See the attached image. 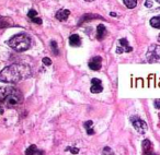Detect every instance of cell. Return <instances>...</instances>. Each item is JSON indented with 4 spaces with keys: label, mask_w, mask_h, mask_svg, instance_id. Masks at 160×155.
I'll use <instances>...</instances> for the list:
<instances>
[{
    "label": "cell",
    "mask_w": 160,
    "mask_h": 155,
    "mask_svg": "<svg viewBox=\"0 0 160 155\" xmlns=\"http://www.w3.org/2000/svg\"><path fill=\"white\" fill-rule=\"evenodd\" d=\"M155 107L158 108V109H160V98H158V100H155Z\"/></svg>",
    "instance_id": "obj_25"
},
{
    "label": "cell",
    "mask_w": 160,
    "mask_h": 155,
    "mask_svg": "<svg viewBox=\"0 0 160 155\" xmlns=\"http://www.w3.org/2000/svg\"><path fill=\"white\" fill-rule=\"evenodd\" d=\"M110 15H111V17H116V13H114V12H111V13H110Z\"/></svg>",
    "instance_id": "obj_27"
},
{
    "label": "cell",
    "mask_w": 160,
    "mask_h": 155,
    "mask_svg": "<svg viewBox=\"0 0 160 155\" xmlns=\"http://www.w3.org/2000/svg\"><path fill=\"white\" fill-rule=\"evenodd\" d=\"M32 21H33V22H34V23H38V24H42V20H41L40 18H38V17H36V18L33 19Z\"/></svg>",
    "instance_id": "obj_26"
},
{
    "label": "cell",
    "mask_w": 160,
    "mask_h": 155,
    "mask_svg": "<svg viewBox=\"0 0 160 155\" xmlns=\"http://www.w3.org/2000/svg\"><path fill=\"white\" fill-rule=\"evenodd\" d=\"M159 117H160V114H159Z\"/></svg>",
    "instance_id": "obj_31"
},
{
    "label": "cell",
    "mask_w": 160,
    "mask_h": 155,
    "mask_svg": "<svg viewBox=\"0 0 160 155\" xmlns=\"http://www.w3.org/2000/svg\"><path fill=\"white\" fill-rule=\"evenodd\" d=\"M32 75V70L24 63H13L8 66L0 72V81L3 83H17L26 80Z\"/></svg>",
    "instance_id": "obj_1"
},
{
    "label": "cell",
    "mask_w": 160,
    "mask_h": 155,
    "mask_svg": "<svg viewBox=\"0 0 160 155\" xmlns=\"http://www.w3.org/2000/svg\"><path fill=\"white\" fill-rule=\"evenodd\" d=\"M86 1H94V0H86Z\"/></svg>",
    "instance_id": "obj_29"
},
{
    "label": "cell",
    "mask_w": 160,
    "mask_h": 155,
    "mask_svg": "<svg viewBox=\"0 0 160 155\" xmlns=\"http://www.w3.org/2000/svg\"><path fill=\"white\" fill-rule=\"evenodd\" d=\"M22 93L17 89L11 86L0 89V113L2 114V107L13 108L18 106L22 102Z\"/></svg>",
    "instance_id": "obj_2"
},
{
    "label": "cell",
    "mask_w": 160,
    "mask_h": 155,
    "mask_svg": "<svg viewBox=\"0 0 160 155\" xmlns=\"http://www.w3.org/2000/svg\"><path fill=\"white\" fill-rule=\"evenodd\" d=\"M130 121H132V125L134 126V128H135L139 133H145L146 131H147L148 129L147 123H146L144 120L140 119V118L136 117V116H133V117H130Z\"/></svg>",
    "instance_id": "obj_5"
},
{
    "label": "cell",
    "mask_w": 160,
    "mask_h": 155,
    "mask_svg": "<svg viewBox=\"0 0 160 155\" xmlns=\"http://www.w3.org/2000/svg\"><path fill=\"white\" fill-rule=\"evenodd\" d=\"M43 63H44L45 66H50V65H52V60H50L48 57L43 58Z\"/></svg>",
    "instance_id": "obj_22"
},
{
    "label": "cell",
    "mask_w": 160,
    "mask_h": 155,
    "mask_svg": "<svg viewBox=\"0 0 160 155\" xmlns=\"http://www.w3.org/2000/svg\"><path fill=\"white\" fill-rule=\"evenodd\" d=\"M91 88H90V91L91 93H101L103 91V86H102V83L99 79H92L91 80Z\"/></svg>",
    "instance_id": "obj_8"
},
{
    "label": "cell",
    "mask_w": 160,
    "mask_h": 155,
    "mask_svg": "<svg viewBox=\"0 0 160 155\" xmlns=\"http://www.w3.org/2000/svg\"><path fill=\"white\" fill-rule=\"evenodd\" d=\"M145 6L147 8H151V7H153V1H151V0H146Z\"/></svg>",
    "instance_id": "obj_24"
},
{
    "label": "cell",
    "mask_w": 160,
    "mask_h": 155,
    "mask_svg": "<svg viewBox=\"0 0 160 155\" xmlns=\"http://www.w3.org/2000/svg\"><path fill=\"white\" fill-rule=\"evenodd\" d=\"M8 45L17 51H24L30 48L31 40L25 34H18L8 40Z\"/></svg>",
    "instance_id": "obj_3"
},
{
    "label": "cell",
    "mask_w": 160,
    "mask_h": 155,
    "mask_svg": "<svg viewBox=\"0 0 160 155\" xmlns=\"http://www.w3.org/2000/svg\"><path fill=\"white\" fill-rule=\"evenodd\" d=\"M50 47H52L53 49V53H54V55L57 56L58 54V47H57V43L55 42V40H53V42H50Z\"/></svg>",
    "instance_id": "obj_19"
},
{
    "label": "cell",
    "mask_w": 160,
    "mask_h": 155,
    "mask_svg": "<svg viewBox=\"0 0 160 155\" xmlns=\"http://www.w3.org/2000/svg\"><path fill=\"white\" fill-rule=\"evenodd\" d=\"M146 58L150 63H160V46L150 45L146 54Z\"/></svg>",
    "instance_id": "obj_4"
},
{
    "label": "cell",
    "mask_w": 160,
    "mask_h": 155,
    "mask_svg": "<svg viewBox=\"0 0 160 155\" xmlns=\"http://www.w3.org/2000/svg\"><path fill=\"white\" fill-rule=\"evenodd\" d=\"M123 2H124V5L127 8L133 9V8H135L136 5H137V0H123Z\"/></svg>",
    "instance_id": "obj_18"
},
{
    "label": "cell",
    "mask_w": 160,
    "mask_h": 155,
    "mask_svg": "<svg viewBox=\"0 0 160 155\" xmlns=\"http://www.w3.org/2000/svg\"><path fill=\"white\" fill-rule=\"evenodd\" d=\"M120 45L116 48V53L118 54H122V53H130L133 50V48L128 45V42L126 38H122V40H118Z\"/></svg>",
    "instance_id": "obj_6"
},
{
    "label": "cell",
    "mask_w": 160,
    "mask_h": 155,
    "mask_svg": "<svg viewBox=\"0 0 160 155\" xmlns=\"http://www.w3.org/2000/svg\"><path fill=\"white\" fill-rule=\"evenodd\" d=\"M38 153V149L36 145L32 144L30 145L28 149H26V151H25V155H35Z\"/></svg>",
    "instance_id": "obj_16"
},
{
    "label": "cell",
    "mask_w": 160,
    "mask_h": 155,
    "mask_svg": "<svg viewBox=\"0 0 160 155\" xmlns=\"http://www.w3.org/2000/svg\"><path fill=\"white\" fill-rule=\"evenodd\" d=\"M92 126H93L92 120H88V121H86L85 123V129H86V131H87V133L89 135L94 134V129L92 128Z\"/></svg>",
    "instance_id": "obj_15"
},
{
    "label": "cell",
    "mask_w": 160,
    "mask_h": 155,
    "mask_svg": "<svg viewBox=\"0 0 160 155\" xmlns=\"http://www.w3.org/2000/svg\"><path fill=\"white\" fill-rule=\"evenodd\" d=\"M28 17H29V18H30V20L32 21L33 19H34V18H36V17H38V12H36V11H35V10H33V9H32V10H30V11H29V13H28Z\"/></svg>",
    "instance_id": "obj_21"
},
{
    "label": "cell",
    "mask_w": 160,
    "mask_h": 155,
    "mask_svg": "<svg viewBox=\"0 0 160 155\" xmlns=\"http://www.w3.org/2000/svg\"><path fill=\"white\" fill-rule=\"evenodd\" d=\"M158 40H159V42H160V35L158 36Z\"/></svg>",
    "instance_id": "obj_28"
},
{
    "label": "cell",
    "mask_w": 160,
    "mask_h": 155,
    "mask_svg": "<svg viewBox=\"0 0 160 155\" xmlns=\"http://www.w3.org/2000/svg\"><path fill=\"white\" fill-rule=\"evenodd\" d=\"M143 155H157L153 151V144L148 139L143 141Z\"/></svg>",
    "instance_id": "obj_9"
},
{
    "label": "cell",
    "mask_w": 160,
    "mask_h": 155,
    "mask_svg": "<svg viewBox=\"0 0 160 155\" xmlns=\"http://www.w3.org/2000/svg\"><path fill=\"white\" fill-rule=\"evenodd\" d=\"M99 18V15H95V14H85L81 17V19H80L79 23H78V25H81L83 24V23L86 22H89V21L91 20H94V19H98Z\"/></svg>",
    "instance_id": "obj_13"
},
{
    "label": "cell",
    "mask_w": 160,
    "mask_h": 155,
    "mask_svg": "<svg viewBox=\"0 0 160 155\" xmlns=\"http://www.w3.org/2000/svg\"><path fill=\"white\" fill-rule=\"evenodd\" d=\"M81 44V40L77 34H73V35L69 37V45L73 46V47H78Z\"/></svg>",
    "instance_id": "obj_12"
},
{
    "label": "cell",
    "mask_w": 160,
    "mask_h": 155,
    "mask_svg": "<svg viewBox=\"0 0 160 155\" xmlns=\"http://www.w3.org/2000/svg\"><path fill=\"white\" fill-rule=\"evenodd\" d=\"M156 1H158V2H159V3H160V0H156Z\"/></svg>",
    "instance_id": "obj_30"
},
{
    "label": "cell",
    "mask_w": 160,
    "mask_h": 155,
    "mask_svg": "<svg viewBox=\"0 0 160 155\" xmlns=\"http://www.w3.org/2000/svg\"><path fill=\"white\" fill-rule=\"evenodd\" d=\"M89 68L93 71H99L102 67V58L100 56H97V57L91 58V60L88 63Z\"/></svg>",
    "instance_id": "obj_7"
},
{
    "label": "cell",
    "mask_w": 160,
    "mask_h": 155,
    "mask_svg": "<svg viewBox=\"0 0 160 155\" xmlns=\"http://www.w3.org/2000/svg\"><path fill=\"white\" fill-rule=\"evenodd\" d=\"M70 15V11L66 10V9H60L56 13V19L58 21H66L68 19V17Z\"/></svg>",
    "instance_id": "obj_10"
},
{
    "label": "cell",
    "mask_w": 160,
    "mask_h": 155,
    "mask_svg": "<svg viewBox=\"0 0 160 155\" xmlns=\"http://www.w3.org/2000/svg\"><path fill=\"white\" fill-rule=\"evenodd\" d=\"M102 155H115V154H114V152L112 151V149L109 148V146H106V148L103 149Z\"/></svg>",
    "instance_id": "obj_20"
},
{
    "label": "cell",
    "mask_w": 160,
    "mask_h": 155,
    "mask_svg": "<svg viewBox=\"0 0 160 155\" xmlns=\"http://www.w3.org/2000/svg\"><path fill=\"white\" fill-rule=\"evenodd\" d=\"M12 21L11 19L6 18V17H1L0 18V28H7V26H12Z\"/></svg>",
    "instance_id": "obj_14"
},
{
    "label": "cell",
    "mask_w": 160,
    "mask_h": 155,
    "mask_svg": "<svg viewBox=\"0 0 160 155\" xmlns=\"http://www.w3.org/2000/svg\"><path fill=\"white\" fill-rule=\"evenodd\" d=\"M150 25L155 28H160V17H154L150 20Z\"/></svg>",
    "instance_id": "obj_17"
},
{
    "label": "cell",
    "mask_w": 160,
    "mask_h": 155,
    "mask_svg": "<svg viewBox=\"0 0 160 155\" xmlns=\"http://www.w3.org/2000/svg\"><path fill=\"white\" fill-rule=\"evenodd\" d=\"M67 151H70V152L73 153V154H78V152H79V149L73 148V146H69V148L67 149Z\"/></svg>",
    "instance_id": "obj_23"
},
{
    "label": "cell",
    "mask_w": 160,
    "mask_h": 155,
    "mask_svg": "<svg viewBox=\"0 0 160 155\" xmlns=\"http://www.w3.org/2000/svg\"><path fill=\"white\" fill-rule=\"evenodd\" d=\"M105 34H106V30H105V26L103 24H99L97 28V38L99 40H102L105 37Z\"/></svg>",
    "instance_id": "obj_11"
}]
</instances>
